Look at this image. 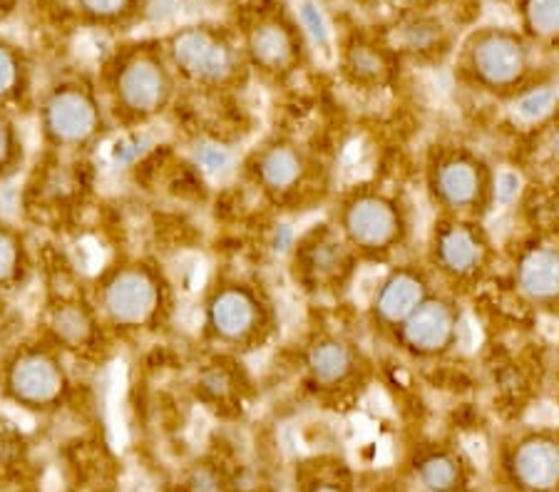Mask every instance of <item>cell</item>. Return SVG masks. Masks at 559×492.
Listing matches in <instances>:
<instances>
[{
  "mask_svg": "<svg viewBox=\"0 0 559 492\" xmlns=\"http://www.w3.org/2000/svg\"><path fill=\"white\" fill-rule=\"evenodd\" d=\"M333 224L348 241L360 264L388 266L408 252L416 237L411 202L391 187L364 182L338 196Z\"/></svg>",
  "mask_w": 559,
  "mask_h": 492,
  "instance_id": "cell-1",
  "label": "cell"
},
{
  "mask_svg": "<svg viewBox=\"0 0 559 492\" xmlns=\"http://www.w3.org/2000/svg\"><path fill=\"white\" fill-rule=\"evenodd\" d=\"M423 182L440 217L485 221L498 207V169L475 147L457 142L432 145L423 169Z\"/></svg>",
  "mask_w": 559,
  "mask_h": 492,
  "instance_id": "cell-2",
  "label": "cell"
},
{
  "mask_svg": "<svg viewBox=\"0 0 559 492\" xmlns=\"http://www.w3.org/2000/svg\"><path fill=\"white\" fill-rule=\"evenodd\" d=\"M535 50L525 33L504 25L475 31L457 52L455 73L475 93L515 100L532 83Z\"/></svg>",
  "mask_w": 559,
  "mask_h": 492,
  "instance_id": "cell-3",
  "label": "cell"
},
{
  "mask_svg": "<svg viewBox=\"0 0 559 492\" xmlns=\"http://www.w3.org/2000/svg\"><path fill=\"white\" fill-rule=\"evenodd\" d=\"M423 264L443 291L460 297L477 289L492 274L498 264V247L485 221L438 214L430 227Z\"/></svg>",
  "mask_w": 559,
  "mask_h": 492,
  "instance_id": "cell-4",
  "label": "cell"
},
{
  "mask_svg": "<svg viewBox=\"0 0 559 492\" xmlns=\"http://www.w3.org/2000/svg\"><path fill=\"white\" fill-rule=\"evenodd\" d=\"M169 68L200 87H229L239 83L247 65L241 45L222 25L194 23L177 28L167 38Z\"/></svg>",
  "mask_w": 559,
  "mask_h": 492,
  "instance_id": "cell-5",
  "label": "cell"
},
{
  "mask_svg": "<svg viewBox=\"0 0 559 492\" xmlns=\"http://www.w3.org/2000/svg\"><path fill=\"white\" fill-rule=\"evenodd\" d=\"M288 254H292L294 281L319 299L346 293L360 268V259L333 221H319L301 231Z\"/></svg>",
  "mask_w": 559,
  "mask_h": 492,
  "instance_id": "cell-6",
  "label": "cell"
},
{
  "mask_svg": "<svg viewBox=\"0 0 559 492\" xmlns=\"http://www.w3.org/2000/svg\"><path fill=\"white\" fill-rule=\"evenodd\" d=\"M463 326V303L455 293L436 289L385 338L413 361H440L460 346Z\"/></svg>",
  "mask_w": 559,
  "mask_h": 492,
  "instance_id": "cell-7",
  "label": "cell"
},
{
  "mask_svg": "<svg viewBox=\"0 0 559 492\" xmlns=\"http://www.w3.org/2000/svg\"><path fill=\"white\" fill-rule=\"evenodd\" d=\"M204 324L214 341L229 348H261L274 334V309L249 284H224L204 307Z\"/></svg>",
  "mask_w": 559,
  "mask_h": 492,
  "instance_id": "cell-8",
  "label": "cell"
},
{
  "mask_svg": "<svg viewBox=\"0 0 559 492\" xmlns=\"http://www.w3.org/2000/svg\"><path fill=\"white\" fill-rule=\"evenodd\" d=\"M495 468L504 492H559V433L525 428L508 435Z\"/></svg>",
  "mask_w": 559,
  "mask_h": 492,
  "instance_id": "cell-9",
  "label": "cell"
},
{
  "mask_svg": "<svg viewBox=\"0 0 559 492\" xmlns=\"http://www.w3.org/2000/svg\"><path fill=\"white\" fill-rule=\"evenodd\" d=\"M239 45L247 65L274 80H286L301 70L309 52L299 23L276 8L259 11L251 17Z\"/></svg>",
  "mask_w": 559,
  "mask_h": 492,
  "instance_id": "cell-10",
  "label": "cell"
},
{
  "mask_svg": "<svg viewBox=\"0 0 559 492\" xmlns=\"http://www.w3.org/2000/svg\"><path fill=\"white\" fill-rule=\"evenodd\" d=\"M115 85L120 103L140 118L159 112L173 97V68L162 45L138 43L128 56L117 60Z\"/></svg>",
  "mask_w": 559,
  "mask_h": 492,
  "instance_id": "cell-11",
  "label": "cell"
},
{
  "mask_svg": "<svg viewBox=\"0 0 559 492\" xmlns=\"http://www.w3.org/2000/svg\"><path fill=\"white\" fill-rule=\"evenodd\" d=\"M438 289L423 262H393L385 266L368 299V321L383 338Z\"/></svg>",
  "mask_w": 559,
  "mask_h": 492,
  "instance_id": "cell-12",
  "label": "cell"
},
{
  "mask_svg": "<svg viewBox=\"0 0 559 492\" xmlns=\"http://www.w3.org/2000/svg\"><path fill=\"white\" fill-rule=\"evenodd\" d=\"M368 358L356 341L346 336L323 334L306 346L304 381L323 398H336L364 386Z\"/></svg>",
  "mask_w": 559,
  "mask_h": 492,
  "instance_id": "cell-13",
  "label": "cell"
},
{
  "mask_svg": "<svg viewBox=\"0 0 559 492\" xmlns=\"http://www.w3.org/2000/svg\"><path fill=\"white\" fill-rule=\"evenodd\" d=\"M254 177L261 190L274 200L296 202L311 192L316 179L321 182V165L292 140H276L254 155Z\"/></svg>",
  "mask_w": 559,
  "mask_h": 492,
  "instance_id": "cell-14",
  "label": "cell"
},
{
  "mask_svg": "<svg viewBox=\"0 0 559 492\" xmlns=\"http://www.w3.org/2000/svg\"><path fill=\"white\" fill-rule=\"evenodd\" d=\"M510 284L525 307L559 316V247L547 241L520 247L512 256Z\"/></svg>",
  "mask_w": 559,
  "mask_h": 492,
  "instance_id": "cell-15",
  "label": "cell"
},
{
  "mask_svg": "<svg viewBox=\"0 0 559 492\" xmlns=\"http://www.w3.org/2000/svg\"><path fill=\"white\" fill-rule=\"evenodd\" d=\"M411 478L420 492H473L475 465L455 443H423L411 455Z\"/></svg>",
  "mask_w": 559,
  "mask_h": 492,
  "instance_id": "cell-16",
  "label": "cell"
},
{
  "mask_svg": "<svg viewBox=\"0 0 559 492\" xmlns=\"http://www.w3.org/2000/svg\"><path fill=\"white\" fill-rule=\"evenodd\" d=\"M162 301V291L155 276L144 268H128L117 274L107 286L105 303L117 324L140 326L155 316Z\"/></svg>",
  "mask_w": 559,
  "mask_h": 492,
  "instance_id": "cell-17",
  "label": "cell"
},
{
  "mask_svg": "<svg viewBox=\"0 0 559 492\" xmlns=\"http://www.w3.org/2000/svg\"><path fill=\"white\" fill-rule=\"evenodd\" d=\"M341 73L356 89H383L393 83L399 52L393 45L356 35L341 48Z\"/></svg>",
  "mask_w": 559,
  "mask_h": 492,
  "instance_id": "cell-18",
  "label": "cell"
},
{
  "mask_svg": "<svg viewBox=\"0 0 559 492\" xmlns=\"http://www.w3.org/2000/svg\"><path fill=\"white\" fill-rule=\"evenodd\" d=\"M95 110L78 87H62L48 103V128L62 142H78L93 132Z\"/></svg>",
  "mask_w": 559,
  "mask_h": 492,
  "instance_id": "cell-19",
  "label": "cell"
},
{
  "mask_svg": "<svg viewBox=\"0 0 559 492\" xmlns=\"http://www.w3.org/2000/svg\"><path fill=\"white\" fill-rule=\"evenodd\" d=\"M70 3L95 31L120 28L147 13V0H70Z\"/></svg>",
  "mask_w": 559,
  "mask_h": 492,
  "instance_id": "cell-20",
  "label": "cell"
},
{
  "mask_svg": "<svg viewBox=\"0 0 559 492\" xmlns=\"http://www.w3.org/2000/svg\"><path fill=\"white\" fill-rule=\"evenodd\" d=\"M17 398L28 403H48L56 398L60 388V375L56 365L45 358H25L13 375Z\"/></svg>",
  "mask_w": 559,
  "mask_h": 492,
  "instance_id": "cell-21",
  "label": "cell"
},
{
  "mask_svg": "<svg viewBox=\"0 0 559 492\" xmlns=\"http://www.w3.org/2000/svg\"><path fill=\"white\" fill-rule=\"evenodd\" d=\"M393 48L399 56L405 52V56H413L420 60L436 58L438 50H448L445 31L438 21H430V17H416V21L403 25Z\"/></svg>",
  "mask_w": 559,
  "mask_h": 492,
  "instance_id": "cell-22",
  "label": "cell"
},
{
  "mask_svg": "<svg viewBox=\"0 0 559 492\" xmlns=\"http://www.w3.org/2000/svg\"><path fill=\"white\" fill-rule=\"evenodd\" d=\"M296 492H358V485L341 460L316 458L304 468Z\"/></svg>",
  "mask_w": 559,
  "mask_h": 492,
  "instance_id": "cell-23",
  "label": "cell"
},
{
  "mask_svg": "<svg viewBox=\"0 0 559 492\" xmlns=\"http://www.w3.org/2000/svg\"><path fill=\"white\" fill-rule=\"evenodd\" d=\"M520 13L532 43H559V0H522Z\"/></svg>",
  "mask_w": 559,
  "mask_h": 492,
  "instance_id": "cell-24",
  "label": "cell"
},
{
  "mask_svg": "<svg viewBox=\"0 0 559 492\" xmlns=\"http://www.w3.org/2000/svg\"><path fill=\"white\" fill-rule=\"evenodd\" d=\"M559 89L552 85H530L512 100V110L525 122H543L557 110Z\"/></svg>",
  "mask_w": 559,
  "mask_h": 492,
  "instance_id": "cell-25",
  "label": "cell"
},
{
  "mask_svg": "<svg viewBox=\"0 0 559 492\" xmlns=\"http://www.w3.org/2000/svg\"><path fill=\"white\" fill-rule=\"evenodd\" d=\"M296 23H299L309 48L321 50L323 56H333V35L319 3H313V0H301L299 11H296Z\"/></svg>",
  "mask_w": 559,
  "mask_h": 492,
  "instance_id": "cell-26",
  "label": "cell"
},
{
  "mask_svg": "<svg viewBox=\"0 0 559 492\" xmlns=\"http://www.w3.org/2000/svg\"><path fill=\"white\" fill-rule=\"evenodd\" d=\"M23 73L25 62L21 50H17V45L0 38V97L15 93L17 85L23 83Z\"/></svg>",
  "mask_w": 559,
  "mask_h": 492,
  "instance_id": "cell-27",
  "label": "cell"
},
{
  "mask_svg": "<svg viewBox=\"0 0 559 492\" xmlns=\"http://www.w3.org/2000/svg\"><path fill=\"white\" fill-rule=\"evenodd\" d=\"M152 147V134L147 132H132V134H124L115 142L110 147V159L117 167H128L132 163H138V159L144 155Z\"/></svg>",
  "mask_w": 559,
  "mask_h": 492,
  "instance_id": "cell-28",
  "label": "cell"
},
{
  "mask_svg": "<svg viewBox=\"0 0 559 492\" xmlns=\"http://www.w3.org/2000/svg\"><path fill=\"white\" fill-rule=\"evenodd\" d=\"M194 159H197V165H200L204 172H210V175H224L231 165L229 152L219 145H210V142L197 145Z\"/></svg>",
  "mask_w": 559,
  "mask_h": 492,
  "instance_id": "cell-29",
  "label": "cell"
},
{
  "mask_svg": "<svg viewBox=\"0 0 559 492\" xmlns=\"http://www.w3.org/2000/svg\"><path fill=\"white\" fill-rule=\"evenodd\" d=\"M520 184H522V177L518 172H512V169H502V172H498V182H495L498 207L500 204L515 202V196L520 194Z\"/></svg>",
  "mask_w": 559,
  "mask_h": 492,
  "instance_id": "cell-30",
  "label": "cell"
},
{
  "mask_svg": "<svg viewBox=\"0 0 559 492\" xmlns=\"http://www.w3.org/2000/svg\"><path fill=\"white\" fill-rule=\"evenodd\" d=\"M58 331L62 338H70V341H78L85 334V321L78 311H62L58 316Z\"/></svg>",
  "mask_w": 559,
  "mask_h": 492,
  "instance_id": "cell-31",
  "label": "cell"
},
{
  "mask_svg": "<svg viewBox=\"0 0 559 492\" xmlns=\"http://www.w3.org/2000/svg\"><path fill=\"white\" fill-rule=\"evenodd\" d=\"M13 266H15V249H13L11 241L0 235V279L11 276Z\"/></svg>",
  "mask_w": 559,
  "mask_h": 492,
  "instance_id": "cell-32",
  "label": "cell"
},
{
  "mask_svg": "<svg viewBox=\"0 0 559 492\" xmlns=\"http://www.w3.org/2000/svg\"><path fill=\"white\" fill-rule=\"evenodd\" d=\"M179 0H147V15H152L157 21V17H167L175 13Z\"/></svg>",
  "mask_w": 559,
  "mask_h": 492,
  "instance_id": "cell-33",
  "label": "cell"
},
{
  "mask_svg": "<svg viewBox=\"0 0 559 492\" xmlns=\"http://www.w3.org/2000/svg\"><path fill=\"white\" fill-rule=\"evenodd\" d=\"M547 149H549V155H552L555 163L559 165V122H557V128L549 130V137H547Z\"/></svg>",
  "mask_w": 559,
  "mask_h": 492,
  "instance_id": "cell-34",
  "label": "cell"
},
{
  "mask_svg": "<svg viewBox=\"0 0 559 492\" xmlns=\"http://www.w3.org/2000/svg\"><path fill=\"white\" fill-rule=\"evenodd\" d=\"M15 207V192L11 187H0V209L11 212Z\"/></svg>",
  "mask_w": 559,
  "mask_h": 492,
  "instance_id": "cell-35",
  "label": "cell"
},
{
  "mask_svg": "<svg viewBox=\"0 0 559 492\" xmlns=\"http://www.w3.org/2000/svg\"><path fill=\"white\" fill-rule=\"evenodd\" d=\"M15 5H17V0H0V17L11 15L15 11Z\"/></svg>",
  "mask_w": 559,
  "mask_h": 492,
  "instance_id": "cell-36",
  "label": "cell"
},
{
  "mask_svg": "<svg viewBox=\"0 0 559 492\" xmlns=\"http://www.w3.org/2000/svg\"><path fill=\"white\" fill-rule=\"evenodd\" d=\"M3 152H5V132L0 128V157H3Z\"/></svg>",
  "mask_w": 559,
  "mask_h": 492,
  "instance_id": "cell-37",
  "label": "cell"
},
{
  "mask_svg": "<svg viewBox=\"0 0 559 492\" xmlns=\"http://www.w3.org/2000/svg\"><path fill=\"white\" fill-rule=\"evenodd\" d=\"M557 433H559V431H557Z\"/></svg>",
  "mask_w": 559,
  "mask_h": 492,
  "instance_id": "cell-38",
  "label": "cell"
}]
</instances>
